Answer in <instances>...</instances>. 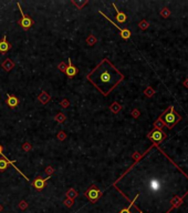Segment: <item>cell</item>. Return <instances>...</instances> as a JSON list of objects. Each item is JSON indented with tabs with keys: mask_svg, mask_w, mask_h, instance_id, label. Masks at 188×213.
I'll use <instances>...</instances> for the list:
<instances>
[{
	"mask_svg": "<svg viewBox=\"0 0 188 213\" xmlns=\"http://www.w3.org/2000/svg\"><path fill=\"white\" fill-rule=\"evenodd\" d=\"M113 7L115 8V10H116V20H117L120 23H124L125 21H126V15L125 13H123V12H121L120 10L117 9V7H116V5L115 3H113Z\"/></svg>",
	"mask_w": 188,
	"mask_h": 213,
	"instance_id": "11",
	"label": "cell"
},
{
	"mask_svg": "<svg viewBox=\"0 0 188 213\" xmlns=\"http://www.w3.org/2000/svg\"><path fill=\"white\" fill-rule=\"evenodd\" d=\"M138 197H140V194H136V195H135V198H134V200L132 201V203H131L127 208H125V209H123V210H122L120 213H131V208H132V205H133V204H135V201H136L137 199H138Z\"/></svg>",
	"mask_w": 188,
	"mask_h": 213,
	"instance_id": "12",
	"label": "cell"
},
{
	"mask_svg": "<svg viewBox=\"0 0 188 213\" xmlns=\"http://www.w3.org/2000/svg\"><path fill=\"white\" fill-rule=\"evenodd\" d=\"M123 78V74L107 59H104L88 74L89 81L104 96H109Z\"/></svg>",
	"mask_w": 188,
	"mask_h": 213,
	"instance_id": "1",
	"label": "cell"
},
{
	"mask_svg": "<svg viewBox=\"0 0 188 213\" xmlns=\"http://www.w3.org/2000/svg\"><path fill=\"white\" fill-rule=\"evenodd\" d=\"M12 67H13V63H12V61L10 60V59H7V60L5 61V63L2 64V68L6 71H10Z\"/></svg>",
	"mask_w": 188,
	"mask_h": 213,
	"instance_id": "13",
	"label": "cell"
},
{
	"mask_svg": "<svg viewBox=\"0 0 188 213\" xmlns=\"http://www.w3.org/2000/svg\"><path fill=\"white\" fill-rule=\"evenodd\" d=\"M7 97H8V99H7V103H8V106H10V108H16V106H18L19 103V100H18V98L16 97V96H10L9 93L7 95Z\"/></svg>",
	"mask_w": 188,
	"mask_h": 213,
	"instance_id": "10",
	"label": "cell"
},
{
	"mask_svg": "<svg viewBox=\"0 0 188 213\" xmlns=\"http://www.w3.org/2000/svg\"><path fill=\"white\" fill-rule=\"evenodd\" d=\"M140 213H142V212H141V211H140Z\"/></svg>",
	"mask_w": 188,
	"mask_h": 213,
	"instance_id": "14",
	"label": "cell"
},
{
	"mask_svg": "<svg viewBox=\"0 0 188 213\" xmlns=\"http://www.w3.org/2000/svg\"><path fill=\"white\" fill-rule=\"evenodd\" d=\"M49 179H50V178H46V179H40V178H37L33 182H32V184H33V186L36 188L37 190H42L43 188H44V183H46V181H47V180H49Z\"/></svg>",
	"mask_w": 188,
	"mask_h": 213,
	"instance_id": "9",
	"label": "cell"
},
{
	"mask_svg": "<svg viewBox=\"0 0 188 213\" xmlns=\"http://www.w3.org/2000/svg\"><path fill=\"white\" fill-rule=\"evenodd\" d=\"M101 191H99V190H96L95 188H91V189H89L88 191L85 192V197L86 198H89L90 200H91L92 202H95L97 200V199L101 197Z\"/></svg>",
	"mask_w": 188,
	"mask_h": 213,
	"instance_id": "6",
	"label": "cell"
},
{
	"mask_svg": "<svg viewBox=\"0 0 188 213\" xmlns=\"http://www.w3.org/2000/svg\"><path fill=\"white\" fill-rule=\"evenodd\" d=\"M101 13V15H103L104 17H105L106 19H107V20H109L110 22H111V23L113 24V26H114V27H116L118 29V30H120V32H121V36H122V38H123V39H130V37H131V31L128 30V29H123V28H121V27H118L117 24L116 23H114V22L112 21V20H111V19L109 18V17H107V16H105L103 13V12L102 11H99Z\"/></svg>",
	"mask_w": 188,
	"mask_h": 213,
	"instance_id": "5",
	"label": "cell"
},
{
	"mask_svg": "<svg viewBox=\"0 0 188 213\" xmlns=\"http://www.w3.org/2000/svg\"><path fill=\"white\" fill-rule=\"evenodd\" d=\"M166 137L167 135L164 131L162 130V129H157V128H155L154 130H152L148 134V138L152 141H154L155 143H162L166 139Z\"/></svg>",
	"mask_w": 188,
	"mask_h": 213,
	"instance_id": "3",
	"label": "cell"
},
{
	"mask_svg": "<svg viewBox=\"0 0 188 213\" xmlns=\"http://www.w3.org/2000/svg\"><path fill=\"white\" fill-rule=\"evenodd\" d=\"M68 61H69V64H68V67L65 68V73H67V76L69 77V78H73V77L78 73V69L73 66L72 61H71L70 58H69V60Z\"/></svg>",
	"mask_w": 188,
	"mask_h": 213,
	"instance_id": "7",
	"label": "cell"
},
{
	"mask_svg": "<svg viewBox=\"0 0 188 213\" xmlns=\"http://www.w3.org/2000/svg\"><path fill=\"white\" fill-rule=\"evenodd\" d=\"M163 119H164V122L165 125H167V128L168 129H172L175 125H177L179 121H180V116H179L178 113L175 112V110H174V106H170L169 108V111L166 113H164V116H163Z\"/></svg>",
	"mask_w": 188,
	"mask_h": 213,
	"instance_id": "2",
	"label": "cell"
},
{
	"mask_svg": "<svg viewBox=\"0 0 188 213\" xmlns=\"http://www.w3.org/2000/svg\"><path fill=\"white\" fill-rule=\"evenodd\" d=\"M9 49H10V45H9V42L7 41V36L5 34L2 40L0 41V52H1V53H5V52L9 51Z\"/></svg>",
	"mask_w": 188,
	"mask_h": 213,
	"instance_id": "8",
	"label": "cell"
},
{
	"mask_svg": "<svg viewBox=\"0 0 188 213\" xmlns=\"http://www.w3.org/2000/svg\"><path fill=\"white\" fill-rule=\"evenodd\" d=\"M18 8H19V10H20V12H21V15H22V19L19 21V24L23 28L24 30L30 29V28L32 27V24H33V20H32L30 17H28V16L24 15V12H23V10H22L21 6H20V3H18Z\"/></svg>",
	"mask_w": 188,
	"mask_h": 213,
	"instance_id": "4",
	"label": "cell"
}]
</instances>
